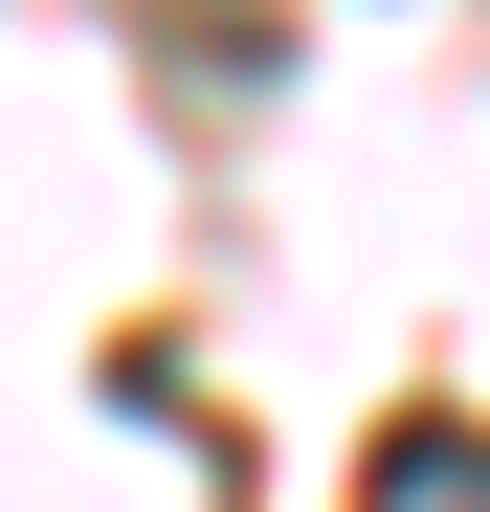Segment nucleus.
I'll list each match as a JSON object with an SVG mask.
<instances>
[{
    "mask_svg": "<svg viewBox=\"0 0 490 512\" xmlns=\"http://www.w3.org/2000/svg\"><path fill=\"white\" fill-rule=\"evenodd\" d=\"M379 512H490V446H446V423H424V446L379 468Z\"/></svg>",
    "mask_w": 490,
    "mask_h": 512,
    "instance_id": "obj_1",
    "label": "nucleus"
}]
</instances>
